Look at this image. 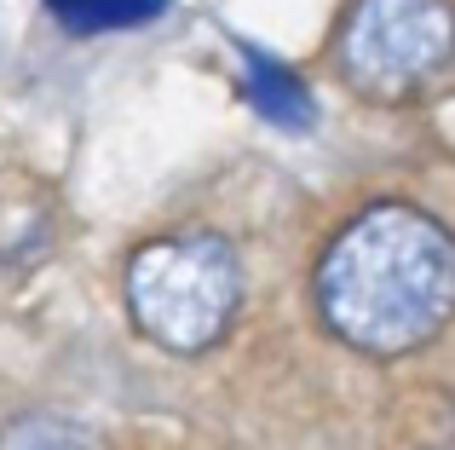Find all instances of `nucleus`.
<instances>
[{"label":"nucleus","mask_w":455,"mask_h":450,"mask_svg":"<svg viewBox=\"0 0 455 450\" xmlns=\"http://www.w3.org/2000/svg\"><path fill=\"white\" fill-rule=\"evenodd\" d=\"M455 52L450 0H357L340 35L346 81L369 99H403Z\"/></svg>","instance_id":"nucleus-3"},{"label":"nucleus","mask_w":455,"mask_h":450,"mask_svg":"<svg viewBox=\"0 0 455 450\" xmlns=\"http://www.w3.org/2000/svg\"><path fill=\"white\" fill-rule=\"evenodd\" d=\"M317 306L357 352L398 358L427 347L455 312V237L421 208H369L323 254Z\"/></svg>","instance_id":"nucleus-1"},{"label":"nucleus","mask_w":455,"mask_h":450,"mask_svg":"<svg viewBox=\"0 0 455 450\" xmlns=\"http://www.w3.org/2000/svg\"><path fill=\"white\" fill-rule=\"evenodd\" d=\"M41 225H46L41 197H35L23 180H6V173H0V254L29 248L35 237H41Z\"/></svg>","instance_id":"nucleus-7"},{"label":"nucleus","mask_w":455,"mask_h":450,"mask_svg":"<svg viewBox=\"0 0 455 450\" xmlns=\"http://www.w3.org/2000/svg\"><path fill=\"white\" fill-rule=\"evenodd\" d=\"M0 450H99V439H92L81 422L69 416H18L0 428Z\"/></svg>","instance_id":"nucleus-6"},{"label":"nucleus","mask_w":455,"mask_h":450,"mask_svg":"<svg viewBox=\"0 0 455 450\" xmlns=\"http://www.w3.org/2000/svg\"><path fill=\"white\" fill-rule=\"evenodd\" d=\"M127 312L156 347L202 352L231 329L243 301V266L213 231L156 237L127 260Z\"/></svg>","instance_id":"nucleus-2"},{"label":"nucleus","mask_w":455,"mask_h":450,"mask_svg":"<svg viewBox=\"0 0 455 450\" xmlns=\"http://www.w3.org/2000/svg\"><path fill=\"white\" fill-rule=\"evenodd\" d=\"M52 18L76 35H99V29H133L167 12V0H46Z\"/></svg>","instance_id":"nucleus-5"},{"label":"nucleus","mask_w":455,"mask_h":450,"mask_svg":"<svg viewBox=\"0 0 455 450\" xmlns=\"http://www.w3.org/2000/svg\"><path fill=\"white\" fill-rule=\"evenodd\" d=\"M243 92H248V104H254L266 122H277V127H311V116H317V110H311V92L289 76V69L266 64L259 52H248Z\"/></svg>","instance_id":"nucleus-4"}]
</instances>
